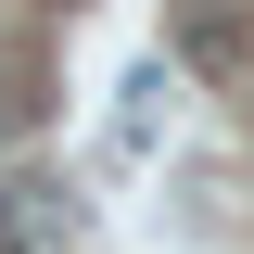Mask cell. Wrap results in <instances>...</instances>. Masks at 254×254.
<instances>
[{"label": "cell", "instance_id": "6da1fadb", "mask_svg": "<svg viewBox=\"0 0 254 254\" xmlns=\"http://www.w3.org/2000/svg\"><path fill=\"white\" fill-rule=\"evenodd\" d=\"M178 51L203 64V76H229V64H242V13H229V0H178Z\"/></svg>", "mask_w": 254, "mask_h": 254}]
</instances>
